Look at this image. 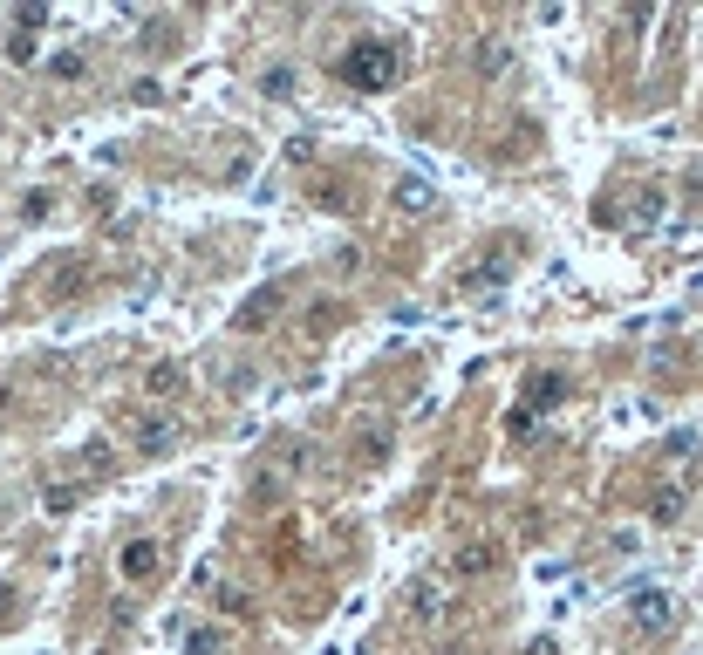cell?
<instances>
[{
	"label": "cell",
	"instance_id": "22",
	"mask_svg": "<svg viewBox=\"0 0 703 655\" xmlns=\"http://www.w3.org/2000/svg\"><path fill=\"white\" fill-rule=\"evenodd\" d=\"M526 655H560V642H553V635H533V649Z\"/></svg>",
	"mask_w": 703,
	"mask_h": 655
},
{
	"label": "cell",
	"instance_id": "14",
	"mask_svg": "<svg viewBox=\"0 0 703 655\" xmlns=\"http://www.w3.org/2000/svg\"><path fill=\"white\" fill-rule=\"evenodd\" d=\"M410 608H417L424 621H437L444 615V594H437V587H410Z\"/></svg>",
	"mask_w": 703,
	"mask_h": 655
},
{
	"label": "cell",
	"instance_id": "4",
	"mask_svg": "<svg viewBox=\"0 0 703 655\" xmlns=\"http://www.w3.org/2000/svg\"><path fill=\"white\" fill-rule=\"evenodd\" d=\"M178 437H185V430H178V417H137V430H130V444H137L144 458H164Z\"/></svg>",
	"mask_w": 703,
	"mask_h": 655
},
{
	"label": "cell",
	"instance_id": "19",
	"mask_svg": "<svg viewBox=\"0 0 703 655\" xmlns=\"http://www.w3.org/2000/svg\"><path fill=\"white\" fill-rule=\"evenodd\" d=\"M663 451H669V458H697V430H669Z\"/></svg>",
	"mask_w": 703,
	"mask_h": 655
},
{
	"label": "cell",
	"instance_id": "13",
	"mask_svg": "<svg viewBox=\"0 0 703 655\" xmlns=\"http://www.w3.org/2000/svg\"><path fill=\"white\" fill-rule=\"evenodd\" d=\"M219 615H233V621H246V615H253V601H246V587H219Z\"/></svg>",
	"mask_w": 703,
	"mask_h": 655
},
{
	"label": "cell",
	"instance_id": "15",
	"mask_svg": "<svg viewBox=\"0 0 703 655\" xmlns=\"http://www.w3.org/2000/svg\"><path fill=\"white\" fill-rule=\"evenodd\" d=\"M219 642H226L219 628H192V635H185V655H219Z\"/></svg>",
	"mask_w": 703,
	"mask_h": 655
},
{
	"label": "cell",
	"instance_id": "3",
	"mask_svg": "<svg viewBox=\"0 0 703 655\" xmlns=\"http://www.w3.org/2000/svg\"><path fill=\"white\" fill-rule=\"evenodd\" d=\"M287 294H294V287H287V280H267V287H260V294H253V301H246V308H239V335H253V328H267V321H274L280 308H287Z\"/></svg>",
	"mask_w": 703,
	"mask_h": 655
},
{
	"label": "cell",
	"instance_id": "12",
	"mask_svg": "<svg viewBox=\"0 0 703 655\" xmlns=\"http://www.w3.org/2000/svg\"><path fill=\"white\" fill-rule=\"evenodd\" d=\"M649 519H656V526H676V519H683V492H656V499H649Z\"/></svg>",
	"mask_w": 703,
	"mask_h": 655
},
{
	"label": "cell",
	"instance_id": "16",
	"mask_svg": "<svg viewBox=\"0 0 703 655\" xmlns=\"http://www.w3.org/2000/svg\"><path fill=\"white\" fill-rule=\"evenodd\" d=\"M560 396H567V376H540V383H533V403H540V410H553Z\"/></svg>",
	"mask_w": 703,
	"mask_h": 655
},
{
	"label": "cell",
	"instance_id": "1",
	"mask_svg": "<svg viewBox=\"0 0 703 655\" xmlns=\"http://www.w3.org/2000/svg\"><path fill=\"white\" fill-rule=\"evenodd\" d=\"M335 76L349 82V89H396L403 82V55L383 48V41H355V48H342Z\"/></svg>",
	"mask_w": 703,
	"mask_h": 655
},
{
	"label": "cell",
	"instance_id": "8",
	"mask_svg": "<svg viewBox=\"0 0 703 655\" xmlns=\"http://www.w3.org/2000/svg\"><path fill=\"white\" fill-rule=\"evenodd\" d=\"M492 560H499V553H492L485 540H478V546H458V553H451V574H458V580H478V574H492Z\"/></svg>",
	"mask_w": 703,
	"mask_h": 655
},
{
	"label": "cell",
	"instance_id": "6",
	"mask_svg": "<svg viewBox=\"0 0 703 655\" xmlns=\"http://www.w3.org/2000/svg\"><path fill=\"white\" fill-rule=\"evenodd\" d=\"M663 212H669V192H663V185H642L635 219H628V226H635V232H656V226H663Z\"/></svg>",
	"mask_w": 703,
	"mask_h": 655
},
{
	"label": "cell",
	"instance_id": "18",
	"mask_svg": "<svg viewBox=\"0 0 703 655\" xmlns=\"http://www.w3.org/2000/svg\"><path fill=\"white\" fill-rule=\"evenodd\" d=\"M48 76H55V82H76L82 76V55H76V48H62V55L48 62Z\"/></svg>",
	"mask_w": 703,
	"mask_h": 655
},
{
	"label": "cell",
	"instance_id": "10",
	"mask_svg": "<svg viewBox=\"0 0 703 655\" xmlns=\"http://www.w3.org/2000/svg\"><path fill=\"white\" fill-rule=\"evenodd\" d=\"M396 205L403 212H437V192H430L424 178H396Z\"/></svg>",
	"mask_w": 703,
	"mask_h": 655
},
{
	"label": "cell",
	"instance_id": "17",
	"mask_svg": "<svg viewBox=\"0 0 703 655\" xmlns=\"http://www.w3.org/2000/svg\"><path fill=\"white\" fill-rule=\"evenodd\" d=\"M41 21H48V7H41V0H28V7H14V35H35Z\"/></svg>",
	"mask_w": 703,
	"mask_h": 655
},
{
	"label": "cell",
	"instance_id": "7",
	"mask_svg": "<svg viewBox=\"0 0 703 655\" xmlns=\"http://www.w3.org/2000/svg\"><path fill=\"white\" fill-rule=\"evenodd\" d=\"M512 280V246H499L492 260H478V267L465 273V287H506Z\"/></svg>",
	"mask_w": 703,
	"mask_h": 655
},
{
	"label": "cell",
	"instance_id": "11",
	"mask_svg": "<svg viewBox=\"0 0 703 655\" xmlns=\"http://www.w3.org/2000/svg\"><path fill=\"white\" fill-rule=\"evenodd\" d=\"M178 389H185V369L178 362H157L151 376H144V396H178Z\"/></svg>",
	"mask_w": 703,
	"mask_h": 655
},
{
	"label": "cell",
	"instance_id": "2",
	"mask_svg": "<svg viewBox=\"0 0 703 655\" xmlns=\"http://www.w3.org/2000/svg\"><path fill=\"white\" fill-rule=\"evenodd\" d=\"M628 621H635V635H669V621H676V594H669V587H635Z\"/></svg>",
	"mask_w": 703,
	"mask_h": 655
},
{
	"label": "cell",
	"instance_id": "5",
	"mask_svg": "<svg viewBox=\"0 0 703 655\" xmlns=\"http://www.w3.org/2000/svg\"><path fill=\"white\" fill-rule=\"evenodd\" d=\"M117 574H123V580H151V574H157V546H151V540H130V546L117 553Z\"/></svg>",
	"mask_w": 703,
	"mask_h": 655
},
{
	"label": "cell",
	"instance_id": "9",
	"mask_svg": "<svg viewBox=\"0 0 703 655\" xmlns=\"http://www.w3.org/2000/svg\"><path fill=\"white\" fill-rule=\"evenodd\" d=\"M506 69H512V41L506 35L478 41V76H506Z\"/></svg>",
	"mask_w": 703,
	"mask_h": 655
},
{
	"label": "cell",
	"instance_id": "21",
	"mask_svg": "<svg viewBox=\"0 0 703 655\" xmlns=\"http://www.w3.org/2000/svg\"><path fill=\"white\" fill-rule=\"evenodd\" d=\"M506 430H512V437H533V430H540V417H533V410H512Z\"/></svg>",
	"mask_w": 703,
	"mask_h": 655
},
{
	"label": "cell",
	"instance_id": "20",
	"mask_svg": "<svg viewBox=\"0 0 703 655\" xmlns=\"http://www.w3.org/2000/svg\"><path fill=\"white\" fill-rule=\"evenodd\" d=\"M7 62H14V69H28V62H35V41H28V35H7Z\"/></svg>",
	"mask_w": 703,
	"mask_h": 655
}]
</instances>
